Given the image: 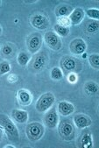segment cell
<instances>
[{
  "instance_id": "4fadbf2b",
  "label": "cell",
  "mask_w": 99,
  "mask_h": 148,
  "mask_svg": "<svg viewBox=\"0 0 99 148\" xmlns=\"http://www.w3.org/2000/svg\"><path fill=\"white\" fill-rule=\"evenodd\" d=\"M17 100L21 106H29L32 102V95L26 88H22L17 93Z\"/></svg>"
},
{
  "instance_id": "ac0fdd59",
  "label": "cell",
  "mask_w": 99,
  "mask_h": 148,
  "mask_svg": "<svg viewBox=\"0 0 99 148\" xmlns=\"http://www.w3.org/2000/svg\"><path fill=\"white\" fill-rule=\"evenodd\" d=\"M98 90H99V87L97 83H96L95 82L89 81L84 84V91L89 97L96 96L98 93Z\"/></svg>"
},
{
  "instance_id": "ba28073f",
  "label": "cell",
  "mask_w": 99,
  "mask_h": 148,
  "mask_svg": "<svg viewBox=\"0 0 99 148\" xmlns=\"http://www.w3.org/2000/svg\"><path fill=\"white\" fill-rule=\"evenodd\" d=\"M30 23L32 25V27H34L35 29L38 30H46V29L49 26V20L48 18L41 13H37L35 15L32 16L30 18Z\"/></svg>"
},
{
  "instance_id": "277c9868",
  "label": "cell",
  "mask_w": 99,
  "mask_h": 148,
  "mask_svg": "<svg viewBox=\"0 0 99 148\" xmlns=\"http://www.w3.org/2000/svg\"><path fill=\"white\" fill-rule=\"evenodd\" d=\"M55 97L52 92H46L42 94L36 102L35 108L39 112H46L47 111L54 103Z\"/></svg>"
},
{
  "instance_id": "30bf717a",
  "label": "cell",
  "mask_w": 99,
  "mask_h": 148,
  "mask_svg": "<svg viewBox=\"0 0 99 148\" xmlns=\"http://www.w3.org/2000/svg\"><path fill=\"white\" fill-rule=\"evenodd\" d=\"M47 61H48V57L45 52L37 53L32 62V69L35 72H40L43 70V69L46 67Z\"/></svg>"
},
{
  "instance_id": "484cf974",
  "label": "cell",
  "mask_w": 99,
  "mask_h": 148,
  "mask_svg": "<svg viewBox=\"0 0 99 148\" xmlns=\"http://www.w3.org/2000/svg\"><path fill=\"white\" fill-rule=\"evenodd\" d=\"M11 71V65L8 62L4 61L0 62V75L8 74Z\"/></svg>"
},
{
  "instance_id": "83f0119b",
  "label": "cell",
  "mask_w": 99,
  "mask_h": 148,
  "mask_svg": "<svg viewBox=\"0 0 99 148\" xmlns=\"http://www.w3.org/2000/svg\"><path fill=\"white\" fill-rule=\"evenodd\" d=\"M85 14L89 18H92V19H95V20H98V18H99V11H98V9H95V8L88 9V10H86Z\"/></svg>"
},
{
  "instance_id": "f546056e",
  "label": "cell",
  "mask_w": 99,
  "mask_h": 148,
  "mask_svg": "<svg viewBox=\"0 0 99 148\" xmlns=\"http://www.w3.org/2000/svg\"><path fill=\"white\" fill-rule=\"evenodd\" d=\"M8 82H10V83H13V82H17V80H18V77H17V75H15V74H12V75H10L9 76H8Z\"/></svg>"
},
{
  "instance_id": "836d02e7",
  "label": "cell",
  "mask_w": 99,
  "mask_h": 148,
  "mask_svg": "<svg viewBox=\"0 0 99 148\" xmlns=\"http://www.w3.org/2000/svg\"><path fill=\"white\" fill-rule=\"evenodd\" d=\"M2 34V27H1V25H0V35Z\"/></svg>"
},
{
  "instance_id": "5b68a950",
  "label": "cell",
  "mask_w": 99,
  "mask_h": 148,
  "mask_svg": "<svg viewBox=\"0 0 99 148\" xmlns=\"http://www.w3.org/2000/svg\"><path fill=\"white\" fill-rule=\"evenodd\" d=\"M60 67L64 72H77L82 69V64L79 60L73 56H64L60 60Z\"/></svg>"
},
{
  "instance_id": "9a60e30c",
  "label": "cell",
  "mask_w": 99,
  "mask_h": 148,
  "mask_svg": "<svg viewBox=\"0 0 99 148\" xmlns=\"http://www.w3.org/2000/svg\"><path fill=\"white\" fill-rule=\"evenodd\" d=\"M84 16H85V12L82 8H81V7L75 8L72 11V12L70 13V15L69 16L70 22H71V25H79L83 20Z\"/></svg>"
},
{
  "instance_id": "d590c367",
  "label": "cell",
  "mask_w": 99,
  "mask_h": 148,
  "mask_svg": "<svg viewBox=\"0 0 99 148\" xmlns=\"http://www.w3.org/2000/svg\"><path fill=\"white\" fill-rule=\"evenodd\" d=\"M0 127H1V126H0Z\"/></svg>"
},
{
  "instance_id": "4316f807",
  "label": "cell",
  "mask_w": 99,
  "mask_h": 148,
  "mask_svg": "<svg viewBox=\"0 0 99 148\" xmlns=\"http://www.w3.org/2000/svg\"><path fill=\"white\" fill-rule=\"evenodd\" d=\"M57 25L64 26V27H70L71 22L69 17H58L57 18Z\"/></svg>"
},
{
  "instance_id": "e0dca14e",
  "label": "cell",
  "mask_w": 99,
  "mask_h": 148,
  "mask_svg": "<svg viewBox=\"0 0 99 148\" xmlns=\"http://www.w3.org/2000/svg\"><path fill=\"white\" fill-rule=\"evenodd\" d=\"M74 9L67 4H60L55 9V15L58 17H69Z\"/></svg>"
},
{
  "instance_id": "2e32d148",
  "label": "cell",
  "mask_w": 99,
  "mask_h": 148,
  "mask_svg": "<svg viewBox=\"0 0 99 148\" xmlns=\"http://www.w3.org/2000/svg\"><path fill=\"white\" fill-rule=\"evenodd\" d=\"M12 119L19 124H25L28 120V112L24 110L15 109L11 113Z\"/></svg>"
},
{
  "instance_id": "7402d4cb",
  "label": "cell",
  "mask_w": 99,
  "mask_h": 148,
  "mask_svg": "<svg viewBox=\"0 0 99 148\" xmlns=\"http://www.w3.org/2000/svg\"><path fill=\"white\" fill-rule=\"evenodd\" d=\"M31 61V55L28 53L25 52H20L19 53L17 56V62L21 67H25L28 65V63Z\"/></svg>"
},
{
  "instance_id": "cb8c5ba5",
  "label": "cell",
  "mask_w": 99,
  "mask_h": 148,
  "mask_svg": "<svg viewBox=\"0 0 99 148\" xmlns=\"http://www.w3.org/2000/svg\"><path fill=\"white\" fill-rule=\"evenodd\" d=\"M50 76L53 80L54 81H60L63 78L64 75H63V71L61 70L60 68L59 67H54L51 69L50 72Z\"/></svg>"
},
{
  "instance_id": "8fae6325",
  "label": "cell",
  "mask_w": 99,
  "mask_h": 148,
  "mask_svg": "<svg viewBox=\"0 0 99 148\" xmlns=\"http://www.w3.org/2000/svg\"><path fill=\"white\" fill-rule=\"evenodd\" d=\"M87 45L85 41L81 38H76L73 40L69 44V51L76 55H82L85 53Z\"/></svg>"
},
{
  "instance_id": "7a4b0ae2",
  "label": "cell",
  "mask_w": 99,
  "mask_h": 148,
  "mask_svg": "<svg viewBox=\"0 0 99 148\" xmlns=\"http://www.w3.org/2000/svg\"><path fill=\"white\" fill-rule=\"evenodd\" d=\"M58 132L62 139L70 141L75 138L76 131L73 123L69 119H63L58 124Z\"/></svg>"
},
{
  "instance_id": "4dcf8cb0",
  "label": "cell",
  "mask_w": 99,
  "mask_h": 148,
  "mask_svg": "<svg viewBox=\"0 0 99 148\" xmlns=\"http://www.w3.org/2000/svg\"><path fill=\"white\" fill-rule=\"evenodd\" d=\"M4 130L2 129V127H0V142L2 141V139H3V137H4Z\"/></svg>"
},
{
  "instance_id": "7c38bea8",
  "label": "cell",
  "mask_w": 99,
  "mask_h": 148,
  "mask_svg": "<svg viewBox=\"0 0 99 148\" xmlns=\"http://www.w3.org/2000/svg\"><path fill=\"white\" fill-rule=\"evenodd\" d=\"M73 122L78 129H86L92 124L91 118L84 114H76L73 118Z\"/></svg>"
},
{
  "instance_id": "44dd1931",
  "label": "cell",
  "mask_w": 99,
  "mask_h": 148,
  "mask_svg": "<svg viewBox=\"0 0 99 148\" xmlns=\"http://www.w3.org/2000/svg\"><path fill=\"white\" fill-rule=\"evenodd\" d=\"M85 31L89 34H96L99 31V23L97 20H91L87 23L85 26Z\"/></svg>"
},
{
  "instance_id": "d6986e66",
  "label": "cell",
  "mask_w": 99,
  "mask_h": 148,
  "mask_svg": "<svg viewBox=\"0 0 99 148\" xmlns=\"http://www.w3.org/2000/svg\"><path fill=\"white\" fill-rule=\"evenodd\" d=\"M79 145L82 148H90L93 146V140L92 136L89 132H84L79 139Z\"/></svg>"
},
{
  "instance_id": "1f68e13d",
  "label": "cell",
  "mask_w": 99,
  "mask_h": 148,
  "mask_svg": "<svg viewBox=\"0 0 99 148\" xmlns=\"http://www.w3.org/2000/svg\"><path fill=\"white\" fill-rule=\"evenodd\" d=\"M5 148H15V145H6Z\"/></svg>"
},
{
  "instance_id": "8992f818",
  "label": "cell",
  "mask_w": 99,
  "mask_h": 148,
  "mask_svg": "<svg viewBox=\"0 0 99 148\" xmlns=\"http://www.w3.org/2000/svg\"><path fill=\"white\" fill-rule=\"evenodd\" d=\"M43 122L44 125L50 129L57 127L59 124V115L57 113L55 107L52 106L47 111H46V114L43 118Z\"/></svg>"
},
{
  "instance_id": "d4e9b609",
  "label": "cell",
  "mask_w": 99,
  "mask_h": 148,
  "mask_svg": "<svg viewBox=\"0 0 99 148\" xmlns=\"http://www.w3.org/2000/svg\"><path fill=\"white\" fill-rule=\"evenodd\" d=\"M89 65L95 69H99V54L98 53H93L89 56Z\"/></svg>"
},
{
  "instance_id": "e575fe53",
  "label": "cell",
  "mask_w": 99,
  "mask_h": 148,
  "mask_svg": "<svg viewBox=\"0 0 99 148\" xmlns=\"http://www.w3.org/2000/svg\"><path fill=\"white\" fill-rule=\"evenodd\" d=\"M1 5H2V1L0 0V7H1Z\"/></svg>"
},
{
  "instance_id": "52a82bcc",
  "label": "cell",
  "mask_w": 99,
  "mask_h": 148,
  "mask_svg": "<svg viewBox=\"0 0 99 148\" xmlns=\"http://www.w3.org/2000/svg\"><path fill=\"white\" fill-rule=\"evenodd\" d=\"M44 41L54 51H58L62 47V42L60 36H58L54 31H48L45 34Z\"/></svg>"
},
{
  "instance_id": "d6a6232c",
  "label": "cell",
  "mask_w": 99,
  "mask_h": 148,
  "mask_svg": "<svg viewBox=\"0 0 99 148\" xmlns=\"http://www.w3.org/2000/svg\"><path fill=\"white\" fill-rule=\"evenodd\" d=\"M37 1H25V3H36Z\"/></svg>"
},
{
  "instance_id": "6da1fadb",
  "label": "cell",
  "mask_w": 99,
  "mask_h": 148,
  "mask_svg": "<svg viewBox=\"0 0 99 148\" xmlns=\"http://www.w3.org/2000/svg\"><path fill=\"white\" fill-rule=\"evenodd\" d=\"M0 126L4 130V132L10 141L17 142L19 139V133L16 125L12 118L6 114H0Z\"/></svg>"
},
{
  "instance_id": "5bb4252c",
  "label": "cell",
  "mask_w": 99,
  "mask_h": 148,
  "mask_svg": "<svg viewBox=\"0 0 99 148\" xmlns=\"http://www.w3.org/2000/svg\"><path fill=\"white\" fill-rule=\"evenodd\" d=\"M57 110L62 116H68L74 113L75 106L73 103L67 102V101H61L57 105Z\"/></svg>"
},
{
  "instance_id": "ffe728a7",
  "label": "cell",
  "mask_w": 99,
  "mask_h": 148,
  "mask_svg": "<svg viewBox=\"0 0 99 148\" xmlns=\"http://www.w3.org/2000/svg\"><path fill=\"white\" fill-rule=\"evenodd\" d=\"M15 52H16V47L12 44L6 43L2 46L1 53H2V56H4L6 58H12L14 55Z\"/></svg>"
},
{
  "instance_id": "603a6c76",
  "label": "cell",
  "mask_w": 99,
  "mask_h": 148,
  "mask_svg": "<svg viewBox=\"0 0 99 148\" xmlns=\"http://www.w3.org/2000/svg\"><path fill=\"white\" fill-rule=\"evenodd\" d=\"M54 32L60 37H67L70 33L69 27H64L59 25H55L54 26Z\"/></svg>"
},
{
  "instance_id": "3957f363",
  "label": "cell",
  "mask_w": 99,
  "mask_h": 148,
  "mask_svg": "<svg viewBox=\"0 0 99 148\" xmlns=\"http://www.w3.org/2000/svg\"><path fill=\"white\" fill-rule=\"evenodd\" d=\"M45 132L44 126L39 122H32L29 123L25 127V134L29 140L31 141H38L40 140Z\"/></svg>"
},
{
  "instance_id": "f1b7e54d",
  "label": "cell",
  "mask_w": 99,
  "mask_h": 148,
  "mask_svg": "<svg viewBox=\"0 0 99 148\" xmlns=\"http://www.w3.org/2000/svg\"><path fill=\"white\" fill-rule=\"evenodd\" d=\"M67 78H68V81L70 82V83H76L78 80V75L76 72H70L67 75Z\"/></svg>"
},
{
  "instance_id": "9c48e42d",
  "label": "cell",
  "mask_w": 99,
  "mask_h": 148,
  "mask_svg": "<svg viewBox=\"0 0 99 148\" xmlns=\"http://www.w3.org/2000/svg\"><path fill=\"white\" fill-rule=\"evenodd\" d=\"M42 44V37L39 34H32L27 39V49L31 53H37L38 51L41 49Z\"/></svg>"
}]
</instances>
